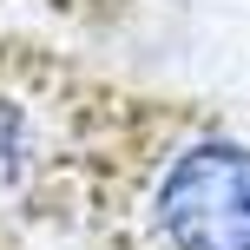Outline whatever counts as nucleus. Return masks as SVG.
Instances as JSON below:
<instances>
[{
  "instance_id": "1",
  "label": "nucleus",
  "mask_w": 250,
  "mask_h": 250,
  "mask_svg": "<svg viewBox=\"0 0 250 250\" xmlns=\"http://www.w3.org/2000/svg\"><path fill=\"white\" fill-rule=\"evenodd\" d=\"M151 230L165 250H250V145L191 138L151 178Z\"/></svg>"
},
{
  "instance_id": "2",
  "label": "nucleus",
  "mask_w": 250,
  "mask_h": 250,
  "mask_svg": "<svg viewBox=\"0 0 250 250\" xmlns=\"http://www.w3.org/2000/svg\"><path fill=\"white\" fill-rule=\"evenodd\" d=\"M26 158H33V125L13 99H0V178L26 171Z\"/></svg>"
}]
</instances>
